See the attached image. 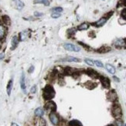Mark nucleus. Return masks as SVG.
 <instances>
[{"label": "nucleus", "mask_w": 126, "mask_h": 126, "mask_svg": "<svg viewBox=\"0 0 126 126\" xmlns=\"http://www.w3.org/2000/svg\"><path fill=\"white\" fill-rule=\"evenodd\" d=\"M43 96L44 99H46V100H50V99H52L55 96V91L53 89V87L50 86V85L46 86V87L43 89Z\"/></svg>", "instance_id": "obj_1"}, {"label": "nucleus", "mask_w": 126, "mask_h": 126, "mask_svg": "<svg viewBox=\"0 0 126 126\" xmlns=\"http://www.w3.org/2000/svg\"><path fill=\"white\" fill-rule=\"evenodd\" d=\"M111 113L116 118H119L122 116V108L118 104H114L111 108Z\"/></svg>", "instance_id": "obj_2"}, {"label": "nucleus", "mask_w": 126, "mask_h": 126, "mask_svg": "<svg viewBox=\"0 0 126 126\" xmlns=\"http://www.w3.org/2000/svg\"><path fill=\"white\" fill-rule=\"evenodd\" d=\"M64 49L68 50V51H72V52H78L80 50V48L79 47L76 46V45L71 44V43H66L63 45Z\"/></svg>", "instance_id": "obj_3"}, {"label": "nucleus", "mask_w": 126, "mask_h": 126, "mask_svg": "<svg viewBox=\"0 0 126 126\" xmlns=\"http://www.w3.org/2000/svg\"><path fill=\"white\" fill-rule=\"evenodd\" d=\"M50 120L53 125H57L60 123V119H59V117L57 116V114L54 113V112H51L50 114Z\"/></svg>", "instance_id": "obj_4"}, {"label": "nucleus", "mask_w": 126, "mask_h": 126, "mask_svg": "<svg viewBox=\"0 0 126 126\" xmlns=\"http://www.w3.org/2000/svg\"><path fill=\"white\" fill-rule=\"evenodd\" d=\"M19 42H20V39H19V37L16 36H14L12 38V41H11V46H12V48L11 50H15L16 47L18 46L19 44Z\"/></svg>", "instance_id": "obj_5"}, {"label": "nucleus", "mask_w": 126, "mask_h": 126, "mask_svg": "<svg viewBox=\"0 0 126 126\" xmlns=\"http://www.w3.org/2000/svg\"><path fill=\"white\" fill-rule=\"evenodd\" d=\"M107 96H108V99L109 101H116L117 100V98H118L117 94H116V92H115L114 90H112V91H109Z\"/></svg>", "instance_id": "obj_6"}, {"label": "nucleus", "mask_w": 126, "mask_h": 126, "mask_svg": "<svg viewBox=\"0 0 126 126\" xmlns=\"http://www.w3.org/2000/svg\"><path fill=\"white\" fill-rule=\"evenodd\" d=\"M13 4L16 7V9L18 10H21L23 9V8L24 7V4L23 2L21 1V0H12Z\"/></svg>", "instance_id": "obj_7"}, {"label": "nucleus", "mask_w": 126, "mask_h": 126, "mask_svg": "<svg viewBox=\"0 0 126 126\" xmlns=\"http://www.w3.org/2000/svg\"><path fill=\"white\" fill-rule=\"evenodd\" d=\"M45 108H47V110H50V111H55L56 108H57V106H56V104L53 101H49L45 105Z\"/></svg>", "instance_id": "obj_8"}, {"label": "nucleus", "mask_w": 126, "mask_h": 126, "mask_svg": "<svg viewBox=\"0 0 126 126\" xmlns=\"http://www.w3.org/2000/svg\"><path fill=\"white\" fill-rule=\"evenodd\" d=\"M29 36V32L27 30L23 31L20 33V36H19V39H20V41H25V40L28 38Z\"/></svg>", "instance_id": "obj_9"}, {"label": "nucleus", "mask_w": 126, "mask_h": 126, "mask_svg": "<svg viewBox=\"0 0 126 126\" xmlns=\"http://www.w3.org/2000/svg\"><path fill=\"white\" fill-rule=\"evenodd\" d=\"M101 84H102L103 86L105 88H108L110 87V80L108 77H101Z\"/></svg>", "instance_id": "obj_10"}, {"label": "nucleus", "mask_w": 126, "mask_h": 126, "mask_svg": "<svg viewBox=\"0 0 126 126\" xmlns=\"http://www.w3.org/2000/svg\"><path fill=\"white\" fill-rule=\"evenodd\" d=\"M20 86L22 90L24 92H26V82H25V74L22 73V75H21L20 77Z\"/></svg>", "instance_id": "obj_11"}, {"label": "nucleus", "mask_w": 126, "mask_h": 126, "mask_svg": "<svg viewBox=\"0 0 126 126\" xmlns=\"http://www.w3.org/2000/svg\"><path fill=\"white\" fill-rule=\"evenodd\" d=\"M6 28L2 24H0V39H2L6 36Z\"/></svg>", "instance_id": "obj_12"}, {"label": "nucleus", "mask_w": 126, "mask_h": 126, "mask_svg": "<svg viewBox=\"0 0 126 126\" xmlns=\"http://www.w3.org/2000/svg\"><path fill=\"white\" fill-rule=\"evenodd\" d=\"M87 73L90 77H93V78H98V77H99V74L97 73V72H96L95 71H94V70H91V69H88Z\"/></svg>", "instance_id": "obj_13"}, {"label": "nucleus", "mask_w": 126, "mask_h": 126, "mask_svg": "<svg viewBox=\"0 0 126 126\" xmlns=\"http://www.w3.org/2000/svg\"><path fill=\"white\" fill-rule=\"evenodd\" d=\"M62 61H67V62H80V60L78 58L74 57H67L62 60Z\"/></svg>", "instance_id": "obj_14"}, {"label": "nucleus", "mask_w": 126, "mask_h": 126, "mask_svg": "<svg viewBox=\"0 0 126 126\" xmlns=\"http://www.w3.org/2000/svg\"><path fill=\"white\" fill-rule=\"evenodd\" d=\"M106 22H107V19L104 17V18L100 19V20H99L98 22H96L94 23V25L97 26V27H100V26H102L103 25H104Z\"/></svg>", "instance_id": "obj_15"}, {"label": "nucleus", "mask_w": 126, "mask_h": 126, "mask_svg": "<svg viewBox=\"0 0 126 126\" xmlns=\"http://www.w3.org/2000/svg\"><path fill=\"white\" fill-rule=\"evenodd\" d=\"M125 45V41L124 39H118L114 42V46L117 47H122Z\"/></svg>", "instance_id": "obj_16"}, {"label": "nucleus", "mask_w": 126, "mask_h": 126, "mask_svg": "<svg viewBox=\"0 0 126 126\" xmlns=\"http://www.w3.org/2000/svg\"><path fill=\"white\" fill-rule=\"evenodd\" d=\"M105 67H106V70L109 72L110 74H114L115 73V68L112 65H111V64L107 63L105 65Z\"/></svg>", "instance_id": "obj_17"}, {"label": "nucleus", "mask_w": 126, "mask_h": 126, "mask_svg": "<svg viewBox=\"0 0 126 126\" xmlns=\"http://www.w3.org/2000/svg\"><path fill=\"white\" fill-rule=\"evenodd\" d=\"M43 114H44L43 109L41 108H38L35 110V115L37 117H42L43 115Z\"/></svg>", "instance_id": "obj_18"}, {"label": "nucleus", "mask_w": 126, "mask_h": 126, "mask_svg": "<svg viewBox=\"0 0 126 126\" xmlns=\"http://www.w3.org/2000/svg\"><path fill=\"white\" fill-rule=\"evenodd\" d=\"M110 50H111V48L110 47H101L100 49L98 50V52L100 53H106L109 52Z\"/></svg>", "instance_id": "obj_19"}, {"label": "nucleus", "mask_w": 126, "mask_h": 126, "mask_svg": "<svg viewBox=\"0 0 126 126\" xmlns=\"http://www.w3.org/2000/svg\"><path fill=\"white\" fill-rule=\"evenodd\" d=\"M12 84H13L12 80H10L9 81V83H8V85H7V94H8V95H9V96L11 94Z\"/></svg>", "instance_id": "obj_20"}, {"label": "nucleus", "mask_w": 126, "mask_h": 126, "mask_svg": "<svg viewBox=\"0 0 126 126\" xmlns=\"http://www.w3.org/2000/svg\"><path fill=\"white\" fill-rule=\"evenodd\" d=\"M34 3L35 4H43L45 6H49L50 2L49 0H34Z\"/></svg>", "instance_id": "obj_21"}, {"label": "nucleus", "mask_w": 126, "mask_h": 126, "mask_svg": "<svg viewBox=\"0 0 126 126\" xmlns=\"http://www.w3.org/2000/svg\"><path fill=\"white\" fill-rule=\"evenodd\" d=\"M89 28V25L87 23H84L82 24H80V25L77 27V29H79V30H85V29H87Z\"/></svg>", "instance_id": "obj_22"}, {"label": "nucleus", "mask_w": 126, "mask_h": 126, "mask_svg": "<svg viewBox=\"0 0 126 126\" xmlns=\"http://www.w3.org/2000/svg\"><path fill=\"white\" fill-rule=\"evenodd\" d=\"M69 125L70 126H82L81 123H80L79 121H77V120H73V121H71V122H70Z\"/></svg>", "instance_id": "obj_23"}, {"label": "nucleus", "mask_w": 126, "mask_h": 126, "mask_svg": "<svg viewBox=\"0 0 126 126\" xmlns=\"http://www.w3.org/2000/svg\"><path fill=\"white\" fill-rule=\"evenodd\" d=\"M2 20H3L4 23L6 24V25H9L10 23V19L9 18V16H4L2 17Z\"/></svg>", "instance_id": "obj_24"}, {"label": "nucleus", "mask_w": 126, "mask_h": 126, "mask_svg": "<svg viewBox=\"0 0 126 126\" xmlns=\"http://www.w3.org/2000/svg\"><path fill=\"white\" fill-rule=\"evenodd\" d=\"M85 63L88 64L89 66H94V61H93L92 60H90V59H85Z\"/></svg>", "instance_id": "obj_25"}, {"label": "nucleus", "mask_w": 126, "mask_h": 126, "mask_svg": "<svg viewBox=\"0 0 126 126\" xmlns=\"http://www.w3.org/2000/svg\"><path fill=\"white\" fill-rule=\"evenodd\" d=\"M52 11L53 12H59V13H60L61 12L63 11V9L61 7H56V8H53V9H52Z\"/></svg>", "instance_id": "obj_26"}, {"label": "nucleus", "mask_w": 126, "mask_h": 126, "mask_svg": "<svg viewBox=\"0 0 126 126\" xmlns=\"http://www.w3.org/2000/svg\"><path fill=\"white\" fill-rule=\"evenodd\" d=\"M46 125H47L46 121L41 118H40L39 121V126H46Z\"/></svg>", "instance_id": "obj_27"}, {"label": "nucleus", "mask_w": 126, "mask_h": 126, "mask_svg": "<svg viewBox=\"0 0 126 126\" xmlns=\"http://www.w3.org/2000/svg\"><path fill=\"white\" fill-rule=\"evenodd\" d=\"M94 64L97 67H103L104 65H103V63L101 62V61H99V60H95L94 61Z\"/></svg>", "instance_id": "obj_28"}, {"label": "nucleus", "mask_w": 126, "mask_h": 126, "mask_svg": "<svg viewBox=\"0 0 126 126\" xmlns=\"http://www.w3.org/2000/svg\"><path fill=\"white\" fill-rule=\"evenodd\" d=\"M60 16V13H59V12H53L52 13V17L53 18H59Z\"/></svg>", "instance_id": "obj_29"}, {"label": "nucleus", "mask_w": 126, "mask_h": 126, "mask_svg": "<svg viewBox=\"0 0 126 126\" xmlns=\"http://www.w3.org/2000/svg\"><path fill=\"white\" fill-rule=\"evenodd\" d=\"M115 125L117 126H123V122L121 120H116L115 121Z\"/></svg>", "instance_id": "obj_30"}, {"label": "nucleus", "mask_w": 126, "mask_h": 126, "mask_svg": "<svg viewBox=\"0 0 126 126\" xmlns=\"http://www.w3.org/2000/svg\"><path fill=\"white\" fill-rule=\"evenodd\" d=\"M30 92L32 94H35L36 92V85H34V86L32 87L31 90H30Z\"/></svg>", "instance_id": "obj_31"}, {"label": "nucleus", "mask_w": 126, "mask_h": 126, "mask_svg": "<svg viewBox=\"0 0 126 126\" xmlns=\"http://www.w3.org/2000/svg\"><path fill=\"white\" fill-rule=\"evenodd\" d=\"M122 16L125 19V20H126V9H124L123 11L122 12Z\"/></svg>", "instance_id": "obj_32"}, {"label": "nucleus", "mask_w": 126, "mask_h": 126, "mask_svg": "<svg viewBox=\"0 0 126 126\" xmlns=\"http://www.w3.org/2000/svg\"><path fill=\"white\" fill-rule=\"evenodd\" d=\"M34 16H36V17H39V16H43V13L38 12H34Z\"/></svg>", "instance_id": "obj_33"}, {"label": "nucleus", "mask_w": 126, "mask_h": 126, "mask_svg": "<svg viewBox=\"0 0 126 126\" xmlns=\"http://www.w3.org/2000/svg\"><path fill=\"white\" fill-rule=\"evenodd\" d=\"M33 71H34V67L33 66H31L29 68L28 72H29V73H32V72H33Z\"/></svg>", "instance_id": "obj_34"}, {"label": "nucleus", "mask_w": 126, "mask_h": 126, "mask_svg": "<svg viewBox=\"0 0 126 126\" xmlns=\"http://www.w3.org/2000/svg\"><path fill=\"white\" fill-rule=\"evenodd\" d=\"M4 57H5V54H4V53H0V60H2V59H4Z\"/></svg>", "instance_id": "obj_35"}, {"label": "nucleus", "mask_w": 126, "mask_h": 126, "mask_svg": "<svg viewBox=\"0 0 126 126\" xmlns=\"http://www.w3.org/2000/svg\"><path fill=\"white\" fill-rule=\"evenodd\" d=\"M113 78H114V80H116V81H118V82L119 81V80L118 79V77H114Z\"/></svg>", "instance_id": "obj_36"}, {"label": "nucleus", "mask_w": 126, "mask_h": 126, "mask_svg": "<svg viewBox=\"0 0 126 126\" xmlns=\"http://www.w3.org/2000/svg\"><path fill=\"white\" fill-rule=\"evenodd\" d=\"M11 126H19L16 123H12V124L11 125Z\"/></svg>", "instance_id": "obj_37"}, {"label": "nucleus", "mask_w": 126, "mask_h": 126, "mask_svg": "<svg viewBox=\"0 0 126 126\" xmlns=\"http://www.w3.org/2000/svg\"><path fill=\"white\" fill-rule=\"evenodd\" d=\"M0 49H1V43H0Z\"/></svg>", "instance_id": "obj_38"}, {"label": "nucleus", "mask_w": 126, "mask_h": 126, "mask_svg": "<svg viewBox=\"0 0 126 126\" xmlns=\"http://www.w3.org/2000/svg\"><path fill=\"white\" fill-rule=\"evenodd\" d=\"M108 126H113V125H108Z\"/></svg>", "instance_id": "obj_39"}, {"label": "nucleus", "mask_w": 126, "mask_h": 126, "mask_svg": "<svg viewBox=\"0 0 126 126\" xmlns=\"http://www.w3.org/2000/svg\"><path fill=\"white\" fill-rule=\"evenodd\" d=\"M125 126H126V124H125Z\"/></svg>", "instance_id": "obj_40"}]
</instances>
